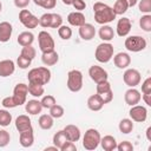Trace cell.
Wrapping results in <instances>:
<instances>
[{"instance_id": "cell-14", "label": "cell", "mask_w": 151, "mask_h": 151, "mask_svg": "<svg viewBox=\"0 0 151 151\" xmlns=\"http://www.w3.org/2000/svg\"><path fill=\"white\" fill-rule=\"evenodd\" d=\"M15 71V64L11 59H5L0 61V77H9Z\"/></svg>"}, {"instance_id": "cell-25", "label": "cell", "mask_w": 151, "mask_h": 151, "mask_svg": "<svg viewBox=\"0 0 151 151\" xmlns=\"http://www.w3.org/2000/svg\"><path fill=\"white\" fill-rule=\"evenodd\" d=\"M98 34H99V38H100L103 41H106V42L111 41V40L114 38V31H113V28H112L111 26H109V25H103V26L99 28Z\"/></svg>"}, {"instance_id": "cell-19", "label": "cell", "mask_w": 151, "mask_h": 151, "mask_svg": "<svg viewBox=\"0 0 151 151\" xmlns=\"http://www.w3.org/2000/svg\"><path fill=\"white\" fill-rule=\"evenodd\" d=\"M19 143H20V145L24 146V147H29V146L33 145V143H34L33 127H32V129H28V130H26V131L20 132Z\"/></svg>"}, {"instance_id": "cell-52", "label": "cell", "mask_w": 151, "mask_h": 151, "mask_svg": "<svg viewBox=\"0 0 151 151\" xmlns=\"http://www.w3.org/2000/svg\"><path fill=\"white\" fill-rule=\"evenodd\" d=\"M72 6L74 7V9H77V11L81 12L83 9H85V8H86V2H85L84 0H74V1H73V4H72Z\"/></svg>"}, {"instance_id": "cell-38", "label": "cell", "mask_w": 151, "mask_h": 151, "mask_svg": "<svg viewBox=\"0 0 151 151\" xmlns=\"http://www.w3.org/2000/svg\"><path fill=\"white\" fill-rule=\"evenodd\" d=\"M12 122V114L7 110H0V126H8Z\"/></svg>"}, {"instance_id": "cell-37", "label": "cell", "mask_w": 151, "mask_h": 151, "mask_svg": "<svg viewBox=\"0 0 151 151\" xmlns=\"http://www.w3.org/2000/svg\"><path fill=\"white\" fill-rule=\"evenodd\" d=\"M58 34L63 40H68L72 37V29L66 25H61L58 28Z\"/></svg>"}, {"instance_id": "cell-11", "label": "cell", "mask_w": 151, "mask_h": 151, "mask_svg": "<svg viewBox=\"0 0 151 151\" xmlns=\"http://www.w3.org/2000/svg\"><path fill=\"white\" fill-rule=\"evenodd\" d=\"M129 114L131 117V119L133 122H137V123H143L146 120V117H147V110L145 106H142V105H133L131 106L130 111H129Z\"/></svg>"}, {"instance_id": "cell-51", "label": "cell", "mask_w": 151, "mask_h": 151, "mask_svg": "<svg viewBox=\"0 0 151 151\" xmlns=\"http://www.w3.org/2000/svg\"><path fill=\"white\" fill-rule=\"evenodd\" d=\"M60 150H61V151H76V150H77V146H76V144H74L73 142L67 140V142L60 147Z\"/></svg>"}, {"instance_id": "cell-50", "label": "cell", "mask_w": 151, "mask_h": 151, "mask_svg": "<svg viewBox=\"0 0 151 151\" xmlns=\"http://www.w3.org/2000/svg\"><path fill=\"white\" fill-rule=\"evenodd\" d=\"M142 92L143 93H151V77H147L142 84Z\"/></svg>"}, {"instance_id": "cell-33", "label": "cell", "mask_w": 151, "mask_h": 151, "mask_svg": "<svg viewBox=\"0 0 151 151\" xmlns=\"http://www.w3.org/2000/svg\"><path fill=\"white\" fill-rule=\"evenodd\" d=\"M68 139L66 138V136H65V133H64V131L63 130H60V131H58L57 133H54V136H53V144L60 150V147L67 142Z\"/></svg>"}, {"instance_id": "cell-40", "label": "cell", "mask_w": 151, "mask_h": 151, "mask_svg": "<svg viewBox=\"0 0 151 151\" xmlns=\"http://www.w3.org/2000/svg\"><path fill=\"white\" fill-rule=\"evenodd\" d=\"M40 103H41L42 109H44V107H45V109H50V107H52L54 104H57V100H55V98H54L53 96L47 94V96L42 97V99L40 100Z\"/></svg>"}, {"instance_id": "cell-44", "label": "cell", "mask_w": 151, "mask_h": 151, "mask_svg": "<svg viewBox=\"0 0 151 151\" xmlns=\"http://www.w3.org/2000/svg\"><path fill=\"white\" fill-rule=\"evenodd\" d=\"M11 140V136L6 130H0V147H5L8 145Z\"/></svg>"}, {"instance_id": "cell-23", "label": "cell", "mask_w": 151, "mask_h": 151, "mask_svg": "<svg viewBox=\"0 0 151 151\" xmlns=\"http://www.w3.org/2000/svg\"><path fill=\"white\" fill-rule=\"evenodd\" d=\"M25 110L28 114H32V116H35L38 113L41 112L42 110V106H41V103L37 99H32V100H28L25 103Z\"/></svg>"}, {"instance_id": "cell-4", "label": "cell", "mask_w": 151, "mask_h": 151, "mask_svg": "<svg viewBox=\"0 0 151 151\" xmlns=\"http://www.w3.org/2000/svg\"><path fill=\"white\" fill-rule=\"evenodd\" d=\"M100 138L101 137L98 130L88 129L83 137V146L85 147V150H88V151L96 150L100 144Z\"/></svg>"}, {"instance_id": "cell-30", "label": "cell", "mask_w": 151, "mask_h": 151, "mask_svg": "<svg viewBox=\"0 0 151 151\" xmlns=\"http://www.w3.org/2000/svg\"><path fill=\"white\" fill-rule=\"evenodd\" d=\"M129 8V4L126 0H116L112 9L116 15H123Z\"/></svg>"}, {"instance_id": "cell-29", "label": "cell", "mask_w": 151, "mask_h": 151, "mask_svg": "<svg viewBox=\"0 0 151 151\" xmlns=\"http://www.w3.org/2000/svg\"><path fill=\"white\" fill-rule=\"evenodd\" d=\"M118 127H119V131L122 133L127 134V133L132 132V130H133V120L129 119V118H124V119H122L119 122Z\"/></svg>"}, {"instance_id": "cell-10", "label": "cell", "mask_w": 151, "mask_h": 151, "mask_svg": "<svg viewBox=\"0 0 151 151\" xmlns=\"http://www.w3.org/2000/svg\"><path fill=\"white\" fill-rule=\"evenodd\" d=\"M140 73L136 68H127L123 74V80L129 87H136L140 83Z\"/></svg>"}, {"instance_id": "cell-12", "label": "cell", "mask_w": 151, "mask_h": 151, "mask_svg": "<svg viewBox=\"0 0 151 151\" xmlns=\"http://www.w3.org/2000/svg\"><path fill=\"white\" fill-rule=\"evenodd\" d=\"M88 76L96 84H98L100 81H104V80H107V78H109L107 72L98 65H92L88 68Z\"/></svg>"}, {"instance_id": "cell-20", "label": "cell", "mask_w": 151, "mask_h": 151, "mask_svg": "<svg viewBox=\"0 0 151 151\" xmlns=\"http://www.w3.org/2000/svg\"><path fill=\"white\" fill-rule=\"evenodd\" d=\"M15 129L19 131V133L22 131H26L28 129H32V123H31L29 117L26 114H20L15 119Z\"/></svg>"}, {"instance_id": "cell-8", "label": "cell", "mask_w": 151, "mask_h": 151, "mask_svg": "<svg viewBox=\"0 0 151 151\" xmlns=\"http://www.w3.org/2000/svg\"><path fill=\"white\" fill-rule=\"evenodd\" d=\"M19 21L26 27V28H35L39 25V19L33 15L28 9H21L19 12Z\"/></svg>"}, {"instance_id": "cell-58", "label": "cell", "mask_w": 151, "mask_h": 151, "mask_svg": "<svg viewBox=\"0 0 151 151\" xmlns=\"http://www.w3.org/2000/svg\"><path fill=\"white\" fill-rule=\"evenodd\" d=\"M1 9H2V4H1V1H0V12H1Z\"/></svg>"}, {"instance_id": "cell-3", "label": "cell", "mask_w": 151, "mask_h": 151, "mask_svg": "<svg viewBox=\"0 0 151 151\" xmlns=\"http://www.w3.org/2000/svg\"><path fill=\"white\" fill-rule=\"evenodd\" d=\"M94 57L99 63H103V64L109 63L113 58V45L106 41L99 44L96 48Z\"/></svg>"}, {"instance_id": "cell-45", "label": "cell", "mask_w": 151, "mask_h": 151, "mask_svg": "<svg viewBox=\"0 0 151 151\" xmlns=\"http://www.w3.org/2000/svg\"><path fill=\"white\" fill-rule=\"evenodd\" d=\"M31 63H32L31 59L25 58V57H22L21 54H20V55L18 57V59H17V65H18L20 68H22V70H25V68H27L28 66H31Z\"/></svg>"}, {"instance_id": "cell-17", "label": "cell", "mask_w": 151, "mask_h": 151, "mask_svg": "<svg viewBox=\"0 0 151 151\" xmlns=\"http://www.w3.org/2000/svg\"><path fill=\"white\" fill-rule=\"evenodd\" d=\"M113 63L118 68L123 70V68H126L131 64V58H130V55L127 53L119 52L116 55H113Z\"/></svg>"}, {"instance_id": "cell-54", "label": "cell", "mask_w": 151, "mask_h": 151, "mask_svg": "<svg viewBox=\"0 0 151 151\" xmlns=\"http://www.w3.org/2000/svg\"><path fill=\"white\" fill-rule=\"evenodd\" d=\"M143 100L147 106H151V93H143Z\"/></svg>"}, {"instance_id": "cell-28", "label": "cell", "mask_w": 151, "mask_h": 151, "mask_svg": "<svg viewBox=\"0 0 151 151\" xmlns=\"http://www.w3.org/2000/svg\"><path fill=\"white\" fill-rule=\"evenodd\" d=\"M34 41V34L32 32H28V31H25V32H21L19 35H18V44L20 46H28V45H32Z\"/></svg>"}, {"instance_id": "cell-35", "label": "cell", "mask_w": 151, "mask_h": 151, "mask_svg": "<svg viewBox=\"0 0 151 151\" xmlns=\"http://www.w3.org/2000/svg\"><path fill=\"white\" fill-rule=\"evenodd\" d=\"M20 54H21L22 57H25V58H28V59L33 60V59L35 58L37 51H35V48H34L32 45H28V46H24V47H22Z\"/></svg>"}, {"instance_id": "cell-57", "label": "cell", "mask_w": 151, "mask_h": 151, "mask_svg": "<svg viewBox=\"0 0 151 151\" xmlns=\"http://www.w3.org/2000/svg\"><path fill=\"white\" fill-rule=\"evenodd\" d=\"M150 131H151V127H147V130H146V138H147V140H151V137H150Z\"/></svg>"}, {"instance_id": "cell-49", "label": "cell", "mask_w": 151, "mask_h": 151, "mask_svg": "<svg viewBox=\"0 0 151 151\" xmlns=\"http://www.w3.org/2000/svg\"><path fill=\"white\" fill-rule=\"evenodd\" d=\"M1 104H2V106H4L5 109H13V107H17V104H15V101H14V99H13L12 96L4 98L2 101H1Z\"/></svg>"}, {"instance_id": "cell-48", "label": "cell", "mask_w": 151, "mask_h": 151, "mask_svg": "<svg viewBox=\"0 0 151 151\" xmlns=\"http://www.w3.org/2000/svg\"><path fill=\"white\" fill-rule=\"evenodd\" d=\"M117 150H119V151H132L133 145L127 140H123L119 144H117Z\"/></svg>"}, {"instance_id": "cell-55", "label": "cell", "mask_w": 151, "mask_h": 151, "mask_svg": "<svg viewBox=\"0 0 151 151\" xmlns=\"http://www.w3.org/2000/svg\"><path fill=\"white\" fill-rule=\"evenodd\" d=\"M126 1H127V4H129V7H133V6L137 4L138 0H126Z\"/></svg>"}, {"instance_id": "cell-15", "label": "cell", "mask_w": 151, "mask_h": 151, "mask_svg": "<svg viewBox=\"0 0 151 151\" xmlns=\"http://www.w3.org/2000/svg\"><path fill=\"white\" fill-rule=\"evenodd\" d=\"M79 35H80V38L83 40H86V41L92 40L94 38V35H96V28H94V26L91 25V24L85 22L84 25H81L79 27Z\"/></svg>"}, {"instance_id": "cell-7", "label": "cell", "mask_w": 151, "mask_h": 151, "mask_svg": "<svg viewBox=\"0 0 151 151\" xmlns=\"http://www.w3.org/2000/svg\"><path fill=\"white\" fill-rule=\"evenodd\" d=\"M38 42H39V48H40V51L42 53L54 51L55 44H54V40H53L52 35L48 32H46V31L39 32V34H38Z\"/></svg>"}, {"instance_id": "cell-34", "label": "cell", "mask_w": 151, "mask_h": 151, "mask_svg": "<svg viewBox=\"0 0 151 151\" xmlns=\"http://www.w3.org/2000/svg\"><path fill=\"white\" fill-rule=\"evenodd\" d=\"M139 26L143 31L145 32H150L151 31V15L150 14H145L139 19Z\"/></svg>"}, {"instance_id": "cell-18", "label": "cell", "mask_w": 151, "mask_h": 151, "mask_svg": "<svg viewBox=\"0 0 151 151\" xmlns=\"http://www.w3.org/2000/svg\"><path fill=\"white\" fill-rule=\"evenodd\" d=\"M63 131H64L66 138H67L70 142H73V143H74V142H78V140L80 139V130H79V127L76 126V125H72V124L66 125Z\"/></svg>"}, {"instance_id": "cell-31", "label": "cell", "mask_w": 151, "mask_h": 151, "mask_svg": "<svg viewBox=\"0 0 151 151\" xmlns=\"http://www.w3.org/2000/svg\"><path fill=\"white\" fill-rule=\"evenodd\" d=\"M38 124L42 130H50L53 126V117H51L50 114H41L39 117Z\"/></svg>"}, {"instance_id": "cell-16", "label": "cell", "mask_w": 151, "mask_h": 151, "mask_svg": "<svg viewBox=\"0 0 151 151\" xmlns=\"http://www.w3.org/2000/svg\"><path fill=\"white\" fill-rule=\"evenodd\" d=\"M117 34L119 37H126L131 31V20L129 18H122L117 22Z\"/></svg>"}, {"instance_id": "cell-47", "label": "cell", "mask_w": 151, "mask_h": 151, "mask_svg": "<svg viewBox=\"0 0 151 151\" xmlns=\"http://www.w3.org/2000/svg\"><path fill=\"white\" fill-rule=\"evenodd\" d=\"M97 94H98V93H97ZM98 96L100 97L101 101H103L104 105H105V104H109L110 101H112V99H113V91L110 90V91L103 92V93H100V94H98Z\"/></svg>"}, {"instance_id": "cell-1", "label": "cell", "mask_w": 151, "mask_h": 151, "mask_svg": "<svg viewBox=\"0 0 151 151\" xmlns=\"http://www.w3.org/2000/svg\"><path fill=\"white\" fill-rule=\"evenodd\" d=\"M93 12H94V20L99 25H106V24L113 21L117 17L114 14L112 7H110L109 5H106L101 1L94 2Z\"/></svg>"}, {"instance_id": "cell-6", "label": "cell", "mask_w": 151, "mask_h": 151, "mask_svg": "<svg viewBox=\"0 0 151 151\" xmlns=\"http://www.w3.org/2000/svg\"><path fill=\"white\" fill-rule=\"evenodd\" d=\"M125 48L130 52H140L146 47V40L140 35H131L125 39Z\"/></svg>"}, {"instance_id": "cell-43", "label": "cell", "mask_w": 151, "mask_h": 151, "mask_svg": "<svg viewBox=\"0 0 151 151\" xmlns=\"http://www.w3.org/2000/svg\"><path fill=\"white\" fill-rule=\"evenodd\" d=\"M96 90H97V93L100 94V93L106 92V91H110V90H112V88H111V84H110L107 80H104V81H100V83L97 84Z\"/></svg>"}, {"instance_id": "cell-26", "label": "cell", "mask_w": 151, "mask_h": 151, "mask_svg": "<svg viewBox=\"0 0 151 151\" xmlns=\"http://www.w3.org/2000/svg\"><path fill=\"white\" fill-rule=\"evenodd\" d=\"M58 60H59V55L55 51L45 52V53L41 54V61L46 66H53L58 63Z\"/></svg>"}, {"instance_id": "cell-22", "label": "cell", "mask_w": 151, "mask_h": 151, "mask_svg": "<svg viewBox=\"0 0 151 151\" xmlns=\"http://www.w3.org/2000/svg\"><path fill=\"white\" fill-rule=\"evenodd\" d=\"M67 21L70 25L72 26H77V27H80L81 25L85 24V15L79 12V11H74V12H71L68 15H67Z\"/></svg>"}, {"instance_id": "cell-9", "label": "cell", "mask_w": 151, "mask_h": 151, "mask_svg": "<svg viewBox=\"0 0 151 151\" xmlns=\"http://www.w3.org/2000/svg\"><path fill=\"white\" fill-rule=\"evenodd\" d=\"M27 94H28V86L26 84L20 83V84L15 85V87L13 88V96L12 97H13L17 106H20V105L26 103Z\"/></svg>"}, {"instance_id": "cell-2", "label": "cell", "mask_w": 151, "mask_h": 151, "mask_svg": "<svg viewBox=\"0 0 151 151\" xmlns=\"http://www.w3.org/2000/svg\"><path fill=\"white\" fill-rule=\"evenodd\" d=\"M27 79H28V83L46 85L51 80V71L45 66L32 68L27 74Z\"/></svg>"}, {"instance_id": "cell-56", "label": "cell", "mask_w": 151, "mask_h": 151, "mask_svg": "<svg viewBox=\"0 0 151 151\" xmlns=\"http://www.w3.org/2000/svg\"><path fill=\"white\" fill-rule=\"evenodd\" d=\"M61 1H63L64 5H72L74 0H61Z\"/></svg>"}, {"instance_id": "cell-46", "label": "cell", "mask_w": 151, "mask_h": 151, "mask_svg": "<svg viewBox=\"0 0 151 151\" xmlns=\"http://www.w3.org/2000/svg\"><path fill=\"white\" fill-rule=\"evenodd\" d=\"M139 11L142 13L149 14L151 12V0H140V2H139Z\"/></svg>"}, {"instance_id": "cell-24", "label": "cell", "mask_w": 151, "mask_h": 151, "mask_svg": "<svg viewBox=\"0 0 151 151\" xmlns=\"http://www.w3.org/2000/svg\"><path fill=\"white\" fill-rule=\"evenodd\" d=\"M100 145L105 151H113L117 149V140L113 136H104L100 138Z\"/></svg>"}, {"instance_id": "cell-32", "label": "cell", "mask_w": 151, "mask_h": 151, "mask_svg": "<svg viewBox=\"0 0 151 151\" xmlns=\"http://www.w3.org/2000/svg\"><path fill=\"white\" fill-rule=\"evenodd\" d=\"M28 93L35 98H39L44 94V85H39V84H33V83H28Z\"/></svg>"}, {"instance_id": "cell-41", "label": "cell", "mask_w": 151, "mask_h": 151, "mask_svg": "<svg viewBox=\"0 0 151 151\" xmlns=\"http://www.w3.org/2000/svg\"><path fill=\"white\" fill-rule=\"evenodd\" d=\"M63 25V17L58 13H52V19H51V28H59Z\"/></svg>"}, {"instance_id": "cell-5", "label": "cell", "mask_w": 151, "mask_h": 151, "mask_svg": "<svg viewBox=\"0 0 151 151\" xmlns=\"http://www.w3.org/2000/svg\"><path fill=\"white\" fill-rule=\"evenodd\" d=\"M67 88L71 92H79L83 88V73L79 70H71L67 73Z\"/></svg>"}, {"instance_id": "cell-53", "label": "cell", "mask_w": 151, "mask_h": 151, "mask_svg": "<svg viewBox=\"0 0 151 151\" xmlns=\"http://www.w3.org/2000/svg\"><path fill=\"white\" fill-rule=\"evenodd\" d=\"M14 1V5H15V7H18V8H25V7H27L28 5H29V2H31V0H13Z\"/></svg>"}, {"instance_id": "cell-39", "label": "cell", "mask_w": 151, "mask_h": 151, "mask_svg": "<svg viewBox=\"0 0 151 151\" xmlns=\"http://www.w3.org/2000/svg\"><path fill=\"white\" fill-rule=\"evenodd\" d=\"M33 2L45 9H52L57 5V0H33Z\"/></svg>"}, {"instance_id": "cell-13", "label": "cell", "mask_w": 151, "mask_h": 151, "mask_svg": "<svg viewBox=\"0 0 151 151\" xmlns=\"http://www.w3.org/2000/svg\"><path fill=\"white\" fill-rule=\"evenodd\" d=\"M140 92L138 90H136L134 87H131L129 88L125 94H124V99H125V103L130 106H133V105H137L139 101H140Z\"/></svg>"}, {"instance_id": "cell-27", "label": "cell", "mask_w": 151, "mask_h": 151, "mask_svg": "<svg viewBox=\"0 0 151 151\" xmlns=\"http://www.w3.org/2000/svg\"><path fill=\"white\" fill-rule=\"evenodd\" d=\"M104 106V103L101 101L100 97L98 94H92L87 99V107L91 111H100Z\"/></svg>"}, {"instance_id": "cell-21", "label": "cell", "mask_w": 151, "mask_h": 151, "mask_svg": "<svg viewBox=\"0 0 151 151\" xmlns=\"http://www.w3.org/2000/svg\"><path fill=\"white\" fill-rule=\"evenodd\" d=\"M12 32H13V27L8 21L0 22V41L1 42H7L12 37Z\"/></svg>"}, {"instance_id": "cell-42", "label": "cell", "mask_w": 151, "mask_h": 151, "mask_svg": "<svg viewBox=\"0 0 151 151\" xmlns=\"http://www.w3.org/2000/svg\"><path fill=\"white\" fill-rule=\"evenodd\" d=\"M51 19H52V13H45L39 18V25L44 28H47L51 25Z\"/></svg>"}, {"instance_id": "cell-36", "label": "cell", "mask_w": 151, "mask_h": 151, "mask_svg": "<svg viewBox=\"0 0 151 151\" xmlns=\"http://www.w3.org/2000/svg\"><path fill=\"white\" fill-rule=\"evenodd\" d=\"M48 110H50V116L53 117V118H61L64 116V113H65L64 107L61 105H59V104H54Z\"/></svg>"}]
</instances>
